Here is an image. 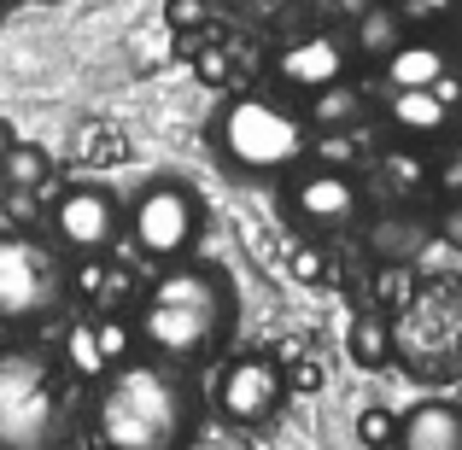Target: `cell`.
Segmentation results:
<instances>
[{"label":"cell","instance_id":"1","mask_svg":"<svg viewBox=\"0 0 462 450\" xmlns=\"http://www.w3.org/2000/svg\"><path fill=\"white\" fill-rule=\"evenodd\" d=\"M199 416L205 409L188 369L164 357L112 363L88 398L94 450H188L199 433Z\"/></svg>","mask_w":462,"mask_h":450},{"label":"cell","instance_id":"2","mask_svg":"<svg viewBox=\"0 0 462 450\" xmlns=\"http://www.w3.org/2000/svg\"><path fill=\"white\" fill-rule=\"evenodd\" d=\"M235 281H228L217 263H170L164 275L141 293L135 310V339L147 357H164L176 369L217 357L223 339L235 334Z\"/></svg>","mask_w":462,"mask_h":450},{"label":"cell","instance_id":"3","mask_svg":"<svg viewBox=\"0 0 462 450\" xmlns=\"http://www.w3.org/2000/svg\"><path fill=\"white\" fill-rule=\"evenodd\" d=\"M82 369L35 339L0 345V450H70L82 427Z\"/></svg>","mask_w":462,"mask_h":450},{"label":"cell","instance_id":"4","mask_svg":"<svg viewBox=\"0 0 462 450\" xmlns=\"http://www.w3.org/2000/svg\"><path fill=\"white\" fill-rule=\"evenodd\" d=\"M211 141L240 176H282L310 152V117H299L270 94H235L217 112Z\"/></svg>","mask_w":462,"mask_h":450},{"label":"cell","instance_id":"5","mask_svg":"<svg viewBox=\"0 0 462 450\" xmlns=\"http://www.w3.org/2000/svg\"><path fill=\"white\" fill-rule=\"evenodd\" d=\"M70 304V263L42 234H0V327L30 334L59 322Z\"/></svg>","mask_w":462,"mask_h":450},{"label":"cell","instance_id":"6","mask_svg":"<svg viewBox=\"0 0 462 450\" xmlns=\"http://www.w3.org/2000/svg\"><path fill=\"white\" fill-rule=\"evenodd\" d=\"M199 234H205V205H199V193L176 176L147 181V188L135 193V205H129V240H135V252L152 258V263H181L199 246Z\"/></svg>","mask_w":462,"mask_h":450},{"label":"cell","instance_id":"7","mask_svg":"<svg viewBox=\"0 0 462 450\" xmlns=\"http://www.w3.org/2000/svg\"><path fill=\"white\" fill-rule=\"evenodd\" d=\"M124 228H129L124 199H117L112 188H100V181L65 188L53 199V211H47V234H53V246L65 252V258H106V252L124 240Z\"/></svg>","mask_w":462,"mask_h":450},{"label":"cell","instance_id":"8","mask_svg":"<svg viewBox=\"0 0 462 450\" xmlns=\"http://www.w3.org/2000/svg\"><path fill=\"white\" fill-rule=\"evenodd\" d=\"M282 398H287L282 363H270V357H235L223 374H217L211 404L223 409L235 427H258V421H270L275 409H282Z\"/></svg>","mask_w":462,"mask_h":450},{"label":"cell","instance_id":"9","mask_svg":"<svg viewBox=\"0 0 462 450\" xmlns=\"http://www.w3.org/2000/svg\"><path fill=\"white\" fill-rule=\"evenodd\" d=\"M287 211H293V223H305L310 234H339V228L357 223L363 193H357V181H351L346 170L316 164L287 188Z\"/></svg>","mask_w":462,"mask_h":450},{"label":"cell","instance_id":"10","mask_svg":"<svg viewBox=\"0 0 462 450\" xmlns=\"http://www.w3.org/2000/svg\"><path fill=\"white\" fill-rule=\"evenodd\" d=\"M346 65H351V47L339 41V35L316 30V35H299L293 47H282L275 77L299 94H316V88H328V82H346Z\"/></svg>","mask_w":462,"mask_h":450},{"label":"cell","instance_id":"11","mask_svg":"<svg viewBox=\"0 0 462 450\" xmlns=\"http://www.w3.org/2000/svg\"><path fill=\"white\" fill-rule=\"evenodd\" d=\"M398 450H462V409L433 398L398 421Z\"/></svg>","mask_w":462,"mask_h":450},{"label":"cell","instance_id":"12","mask_svg":"<svg viewBox=\"0 0 462 450\" xmlns=\"http://www.w3.org/2000/svg\"><path fill=\"white\" fill-rule=\"evenodd\" d=\"M386 124H393L404 141H433V135H445V124H451V106H445L433 88H393L386 94Z\"/></svg>","mask_w":462,"mask_h":450},{"label":"cell","instance_id":"13","mask_svg":"<svg viewBox=\"0 0 462 450\" xmlns=\"http://www.w3.org/2000/svg\"><path fill=\"white\" fill-rule=\"evenodd\" d=\"M404 35H410L404 12H398L393 0H374L369 12H357V18H351V53L386 65V59H393V47L404 41Z\"/></svg>","mask_w":462,"mask_h":450},{"label":"cell","instance_id":"14","mask_svg":"<svg viewBox=\"0 0 462 450\" xmlns=\"http://www.w3.org/2000/svg\"><path fill=\"white\" fill-rule=\"evenodd\" d=\"M381 70H386V88H433V82L451 70V59H445L439 41H410L404 35Z\"/></svg>","mask_w":462,"mask_h":450},{"label":"cell","instance_id":"15","mask_svg":"<svg viewBox=\"0 0 462 450\" xmlns=\"http://www.w3.org/2000/svg\"><path fill=\"white\" fill-rule=\"evenodd\" d=\"M310 129L322 135V129H351L363 124V88H351V82H328V88L310 94Z\"/></svg>","mask_w":462,"mask_h":450},{"label":"cell","instance_id":"16","mask_svg":"<svg viewBox=\"0 0 462 450\" xmlns=\"http://www.w3.org/2000/svg\"><path fill=\"white\" fill-rule=\"evenodd\" d=\"M346 351H351L357 369H386V363H393V322H386V316H351Z\"/></svg>","mask_w":462,"mask_h":450},{"label":"cell","instance_id":"17","mask_svg":"<svg viewBox=\"0 0 462 450\" xmlns=\"http://www.w3.org/2000/svg\"><path fill=\"white\" fill-rule=\"evenodd\" d=\"M0 170H6L12 193H42L47 181H53V152L35 147V141H12V152L0 158Z\"/></svg>","mask_w":462,"mask_h":450},{"label":"cell","instance_id":"18","mask_svg":"<svg viewBox=\"0 0 462 450\" xmlns=\"http://www.w3.org/2000/svg\"><path fill=\"white\" fill-rule=\"evenodd\" d=\"M421 240H428V228L416 223V216H386V223H374V252H381V258H410V252L421 246Z\"/></svg>","mask_w":462,"mask_h":450},{"label":"cell","instance_id":"19","mask_svg":"<svg viewBox=\"0 0 462 450\" xmlns=\"http://www.w3.org/2000/svg\"><path fill=\"white\" fill-rule=\"evenodd\" d=\"M357 445H398V416L393 409H363L357 416Z\"/></svg>","mask_w":462,"mask_h":450},{"label":"cell","instance_id":"20","mask_svg":"<svg viewBox=\"0 0 462 450\" xmlns=\"http://www.w3.org/2000/svg\"><path fill=\"white\" fill-rule=\"evenodd\" d=\"M381 170H386L393 188H416V181H428V158H416V152H386Z\"/></svg>","mask_w":462,"mask_h":450},{"label":"cell","instance_id":"21","mask_svg":"<svg viewBox=\"0 0 462 450\" xmlns=\"http://www.w3.org/2000/svg\"><path fill=\"white\" fill-rule=\"evenodd\" d=\"M404 12V23H439L445 12H457V0H393Z\"/></svg>","mask_w":462,"mask_h":450},{"label":"cell","instance_id":"22","mask_svg":"<svg viewBox=\"0 0 462 450\" xmlns=\"http://www.w3.org/2000/svg\"><path fill=\"white\" fill-rule=\"evenodd\" d=\"M164 18L176 23V30H193V23H205V0H170Z\"/></svg>","mask_w":462,"mask_h":450},{"label":"cell","instance_id":"23","mask_svg":"<svg viewBox=\"0 0 462 450\" xmlns=\"http://www.w3.org/2000/svg\"><path fill=\"white\" fill-rule=\"evenodd\" d=\"M439 188H445V193H457V199H462V141H457V152H451V158L439 164Z\"/></svg>","mask_w":462,"mask_h":450},{"label":"cell","instance_id":"24","mask_svg":"<svg viewBox=\"0 0 462 450\" xmlns=\"http://www.w3.org/2000/svg\"><path fill=\"white\" fill-rule=\"evenodd\" d=\"M439 234L451 240V246H462V199L451 205V211H445V223H439Z\"/></svg>","mask_w":462,"mask_h":450},{"label":"cell","instance_id":"25","mask_svg":"<svg viewBox=\"0 0 462 450\" xmlns=\"http://www.w3.org/2000/svg\"><path fill=\"white\" fill-rule=\"evenodd\" d=\"M199 77L223 82V77H228V59H223V53H199Z\"/></svg>","mask_w":462,"mask_h":450},{"label":"cell","instance_id":"26","mask_svg":"<svg viewBox=\"0 0 462 450\" xmlns=\"http://www.w3.org/2000/svg\"><path fill=\"white\" fill-rule=\"evenodd\" d=\"M293 386H299V392H322V369H316V363L293 369Z\"/></svg>","mask_w":462,"mask_h":450},{"label":"cell","instance_id":"27","mask_svg":"<svg viewBox=\"0 0 462 450\" xmlns=\"http://www.w3.org/2000/svg\"><path fill=\"white\" fill-rule=\"evenodd\" d=\"M316 270H322V258H316V252H299V258H293V275H305V281H310Z\"/></svg>","mask_w":462,"mask_h":450},{"label":"cell","instance_id":"28","mask_svg":"<svg viewBox=\"0 0 462 450\" xmlns=\"http://www.w3.org/2000/svg\"><path fill=\"white\" fill-rule=\"evenodd\" d=\"M12 141H18V135H12V124H6V117H0V158L12 152Z\"/></svg>","mask_w":462,"mask_h":450},{"label":"cell","instance_id":"29","mask_svg":"<svg viewBox=\"0 0 462 450\" xmlns=\"http://www.w3.org/2000/svg\"><path fill=\"white\" fill-rule=\"evenodd\" d=\"M339 6H346V12H351V18H357V12H369V6H374V0H339Z\"/></svg>","mask_w":462,"mask_h":450},{"label":"cell","instance_id":"30","mask_svg":"<svg viewBox=\"0 0 462 450\" xmlns=\"http://www.w3.org/2000/svg\"><path fill=\"white\" fill-rule=\"evenodd\" d=\"M12 199V181H6V170H0V205H6Z\"/></svg>","mask_w":462,"mask_h":450},{"label":"cell","instance_id":"31","mask_svg":"<svg viewBox=\"0 0 462 450\" xmlns=\"http://www.w3.org/2000/svg\"><path fill=\"white\" fill-rule=\"evenodd\" d=\"M363 450H398V445H363Z\"/></svg>","mask_w":462,"mask_h":450},{"label":"cell","instance_id":"32","mask_svg":"<svg viewBox=\"0 0 462 450\" xmlns=\"http://www.w3.org/2000/svg\"><path fill=\"white\" fill-rule=\"evenodd\" d=\"M0 18H6V0H0Z\"/></svg>","mask_w":462,"mask_h":450},{"label":"cell","instance_id":"33","mask_svg":"<svg viewBox=\"0 0 462 450\" xmlns=\"http://www.w3.org/2000/svg\"><path fill=\"white\" fill-rule=\"evenodd\" d=\"M70 450H77V445H70Z\"/></svg>","mask_w":462,"mask_h":450}]
</instances>
